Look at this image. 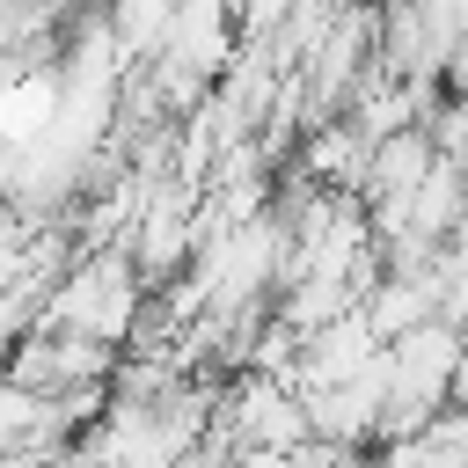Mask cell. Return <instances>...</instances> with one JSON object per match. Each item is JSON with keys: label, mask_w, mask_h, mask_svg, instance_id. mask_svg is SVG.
Instances as JSON below:
<instances>
[{"label": "cell", "mask_w": 468, "mask_h": 468, "mask_svg": "<svg viewBox=\"0 0 468 468\" xmlns=\"http://www.w3.org/2000/svg\"><path fill=\"white\" fill-rule=\"evenodd\" d=\"M139 307H146V263L132 256V241H117V249H88V256H73V263L51 278L37 322L124 351L132 329H139Z\"/></svg>", "instance_id": "1"}, {"label": "cell", "mask_w": 468, "mask_h": 468, "mask_svg": "<svg viewBox=\"0 0 468 468\" xmlns=\"http://www.w3.org/2000/svg\"><path fill=\"white\" fill-rule=\"evenodd\" d=\"M110 395H51L37 380L0 373V461H29V453H73L80 424L102 417Z\"/></svg>", "instance_id": "2"}, {"label": "cell", "mask_w": 468, "mask_h": 468, "mask_svg": "<svg viewBox=\"0 0 468 468\" xmlns=\"http://www.w3.org/2000/svg\"><path fill=\"white\" fill-rule=\"evenodd\" d=\"M278 15H285V0H241V22H249L256 37H263V29L278 22Z\"/></svg>", "instance_id": "3"}, {"label": "cell", "mask_w": 468, "mask_h": 468, "mask_svg": "<svg viewBox=\"0 0 468 468\" xmlns=\"http://www.w3.org/2000/svg\"><path fill=\"white\" fill-rule=\"evenodd\" d=\"M446 402L468 410V344H461V358H453V388H446Z\"/></svg>", "instance_id": "4"}]
</instances>
